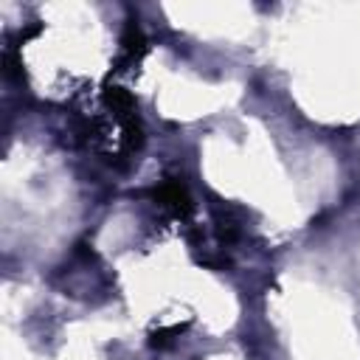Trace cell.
Masks as SVG:
<instances>
[{
	"mask_svg": "<svg viewBox=\"0 0 360 360\" xmlns=\"http://www.w3.org/2000/svg\"><path fill=\"white\" fill-rule=\"evenodd\" d=\"M104 101H107V107L115 112V118H118L121 124L138 118V115H135V98L129 96V90H124V87H107V90H104Z\"/></svg>",
	"mask_w": 360,
	"mask_h": 360,
	"instance_id": "obj_3",
	"label": "cell"
},
{
	"mask_svg": "<svg viewBox=\"0 0 360 360\" xmlns=\"http://www.w3.org/2000/svg\"><path fill=\"white\" fill-rule=\"evenodd\" d=\"M152 200L163 208V211H169L174 219H186L188 214H191V197H188V191H186V186L177 180V177H166L160 186H155L152 188Z\"/></svg>",
	"mask_w": 360,
	"mask_h": 360,
	"instance_id": "obj_1",
	"label": "cell"
},
{
	"mask_svg": "<svg viewBox=\"0 0 360 360\" xmlns=\"http://www.w3.org/2000/svg\"><path fill=\"white\" fill-rule=\"evenodd\" d=\"M146 51H149V45H146V37H143L141 25H138L135 20H129L127 28H124V34H121V59H118V65H121V62L138 65Z\"/></svg>",
	"mask_w": 360,
	"mask_h": 360,
	"instance_id": "obj_2",
	"label": "cell"
},
{
	"mask_svg": "<svg viewBox=\"0 0 360 360\" xmlns=\"http://www.w3.org/2000/svg\"><path fill=\"white\" fill-rule=\"evenodd\" d=\"M186 326H188V323H172V326L155 329V332L149 335V346H152V349H166V346H172L174 338H180V335L186 332Z\"/></svg>",
	"mask_w": 360,
	"mask_h": 360,
	"instance_id": "obj_4",
	"label": "cell"
}]
</instances>
